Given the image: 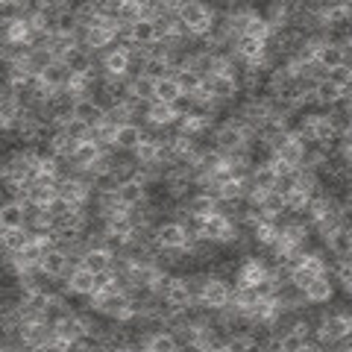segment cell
I'll list each match as a JSON object with an SVG mask.
<instances>
[{"label":"cell","mask_w":352,"mask_h":352,"mask_svg":"<svg viewBox=\"0 0 352 352\" xmlns=\"http://www.w3.org/2000/svg\"><path fill=\"white\" fill-rule=\"evenodd\" d=\"M91 311L112 317L115 323H132L135 320V311H132V300L124 291H97L91 296Z\"/></svg>","instance_id":"obj_1"},{"label":"cell","mask_w":352,"mask_h":352,"mask_svg":"<svg viewBox=\"0 0 352 352\" xmlns=\"http://www.w3.org/2000/svg\"><path fill=\"white\" fill-rule=\"evenodd\" d=\"M53 338H56V332L47 320H30L21 326V340H24L27 352H47Z\"/></svg>","instance_id":"obj_2"},{"label":"cell","mask_w":352,"mask_h":352,"mask_svg":"<svg viewBox=\"0 0 352 352\" xmlns=\"http://www.w3.org/2000/svg\"><path fill=\"white\" fill-rule=\"evenodd\" d=\"M74 267H76V264L71 261V256H68L65 250H59V247H53V250L44 252V258H41V264H38V270H41L47 279H62V276H68Z\"/></svg>","instance_id":"obj_3"},{"label":"cell","mask_w":352,"mask_h":352,"mask_svg":"<svg viewBox=\"0 0 352 352\" xmlns=\"http://www.w3.org/2000/svg\"><path fill=\"white\" fill-rule=\"evenodd\" d=\"M317 276H326V264L320 258V252H305L302 264L291 273V285H296V288H305V285L314 282Z\"/></svg>","instance_id":"obj_4"},{"label":"cell","mask_w":352,"mask_h":352,"mask_svg":"<svg viewBox=\"0 0 352 352\" xmlns=\"http://www.w3.org/2000/svg\"><path fill=\"white\" fill-rule=\"evenodd\" d=\"M200 302L208 308V311H220V308H226L229 302H232V285H226V282L212 276V282L206 285V291L200 296Z\"/></svg>","instance_id":"obj_5"},{"label":"cell","mask_w":352,"mask_h":352,"mask_svg":"<svg viewBox=\"0 0 352 352\" xmlns=\"http://www.w3.org/2000/svg\"><path fill=\"white\" fill-rule=\"evenodd\" d=\"M212 138H214V147L223 153V156H226V153H232V150H238V147H244V144H247L244 129L235 126V124H229V120L214 129V135H212Z\"/></svg>","instance_id":"obj_6"},{"label":"cell","mask_w":352,"mask_h":352,"mask_svg":"<svg viewBox=\"0 0 352 352\" xmlns=\"http://www.w3.org/2000/svg\"><path fill=\"white\" fill-rule=\"evenodd\" d=\"M206 85H208V94H212V100H217V103L235 100V97L241 94V88H238L232 74H214V76H208V80H206Z\"/></svg>","instance_id":"obj_7"},{"label":"cell","mask_w":352,"mask_h":352,"mask_svg":"<svg viewBox=\"0 0 352 352\" xmlns=\"http://www.w3.org/2000/svg\"><path fill=\"white\" fill-rule=\"evenodd\" d=\"M74 120H80V124H85L88 129H94V126H100L103 120H106V109L91 100V97H82V100H76L74 103Z\"/></svg>","instance_id":"obj_8"},{"label":"cell","mask_w":352,"mask_h":352,"mask_svg":"<svg viewBox=\"0 0 352 352\" xmlns=\"http://www.w3.org/2000/svg\"><path fill=\"white\" fill-rule=\"evenodd\" d=\"M141 141H144V126H138L135 120L132 124H124L115 129V141H112V150L118 153H132Z\"/></svg>","instance_id":"obj_9"},{"label":"cell","mask_w":352,"mask_h":352,"mask_svg":"<svg viewBox=\"0 0 352 352\" xmlns=\"http://www.w3.org/2000/svg\"><path fill=\"white\" fill-rule=\"evenodd\" d=\"M156 238L164 250H185V226L182 220H164L156 226Z\"/></svg>","instance_id":"obj_10"},{"label":"cell","mask_w":352,"mask_h":352,"mask_svg":"<svg viewBox=\"0 0 352 352\" xmlns=\"http://www.w3.org/2000/svg\"><path fill=\"white\" fill-rule=\"evenodd\" d=\"M314 65L323 74L332 71V68H340V65H346V50L338 47V44H332V41H323L320 47L314 50Z\"/></svg>","instance_id":"obj_11"},{"label":"cell","mask_w":352,"mask_h":352,"mask_svg":"<svg viewBox=\"0 0 352 352\" xmlns=\"http://www.w3.org/2000/svg\"><path fill=\"white\" fill-rule=\"evenodd\" d=\"M124 38L132 44V47H147V44L159 41V32H156V24H153L150 18H141L132 27L124 30Z\"/></svg>","instance_id":"obj_12"},{"label":"cell","mask_w":352,"mask_h":352,"mask_svg":"<svg viewBox=\"0 0 352 352\" xmlns=\"http://www.w3.org/2000/svg\"><path fill=\"white\" fill-rule=\"evenodd\" d=\"M302 296H305L308 305H323V302H329L335 296V282L329 279V273L326 276H317L314 282H308L302 288Z\"/></svg>","instance_id":"obj_13"},{"label":"cell","mask_w":352,"mask_h":352,"mask_svg":"<svg viewBox=\"0 0 352 352\" xmlns=\"http://www.w3.org/2000/svg\"><path fill=\"white\" fill-rule=\"evenodd\" d=\"M112 261H115V256L109 250H103V247H88L85 252H82V258H80V267H85L88 273H106V270H112Z\"/></svg>","instance_id":"obj_14"},{"label":"cell","mask_w":352,"mask_h":352,"mask_svg":"<svg viewBox=\"0 0 352 352\" xmlns=\"http://www.w3.org/2000/svg\"><path fill=\"white\" fill-rule=\"evenodd\" d=\"M68 282H65V288H68L71 294H76V296H94V273H88L85 267H76L65 276Z\"/></svg>","instance_id":"obj_15"},{"label":"cell","mask_w":352,"mask_h":352,"mask_svg":"<svg viewBox=\"0 0 352 352\" xmlns=\"http://www.w3.org/2000/svg\"><path fill=\"white\" fill-rule=\"evenodd\" d=\"M0 229H27L24 203H15V200L0 203Z\"/></svg>","instance_id":"obj_16"},{"label":"cell","mask_w":352,"mask_h":352,"mask_svg":"<svg viewBox=\"0 0 352 352\" xmlns=\"http://www.w3.org/2000/svg\"><path fill=\"white\" fill-rule=\"evenodd\" d=\"M323 244L329 247V252H335L338 261H344L349 258V252H352V235H349V226H338L332 229L326 238H323Z\"/></svg>","instance_id":"obj_17"},{"label":"cell","mask_w":352,"mask_h":352,"mask_svg":"<svg viewBox=\"0 0 352 352\" xmlns=\"http://www.w3.org/2000/svg\"><path fill=\"white\" fill-rule=\"evenodd\" d=\"M53 332H56L59 340H65V344H74V340H80V335L85 332V323H82V314L74 311L68 317H62V320L53 326Z\"/></svg>","instance_id":"obj_18"},{"label":"cell","mask_w":352,"mask_h":352,"mask_svg":"<svg viewBox=\"0 0 352 352\" xmlns=\"http://www.w3.org/2000/svg\"><path fill=\"white\" fill-rule=\"evenodd\" d=\"M302 153H305L302 141H296V138H294V132H291V138L285 141L282 147L273 150V159L282 162V164H288L291 170H296V168H300V164H302Z\"/></svg>","instance_id":"obj_19"},{"label":"cell","mask_w":352,"mask_h":352,"mask_svg":"<svg viewBox=\"0 0 352 352\" xmlns=\"http://www.w3.org/2000/svg\"><path fill=\"white\" fill-rule=\"evenodd\" d=\"M100 156H103V150L97 147L91 138H85V141H80V144H76L74 156H71V164H74V168L82 173V170H88V168H91V164H94L97 159H100Z\"/></svg>","instance_id":"obj_20"},{"label":"cell","mask_w":352,"mask_h":352,"mask_svg":"<svg viewBox=\"0 0 352 352\" xmlns=\"http://www.w3.org/2000/svg\"><path fill=\"white\" fill-rule=\"evenodd\" d=\"M118 203L124 208H135L141 203H147V188L141 185L138 179H129V182H120L118 185Z\"/></svg>","instance_id":"obj_21"},{"label":"cell","mask_w":352,"mask_h":352,"mask_svg":"<svg viewBox=\"0 0 352 352\" xmlns=\"http://www.w3.org/2000/svg\"><path fill=\"white\" fill-rule=\"evenodd\" d=\"M144 120L150 126H156V129H170V126H176V120H179V118H176V112L168 103H156V100H153L147 106V118Z\"/></svg>","instance_id":"obj_22"},{"label":"cell","mask_w":352,"mask_h":352,"mask_svg":"<svg viewBox=\"0 0 352 352\" xmlns=\"http://www.w3.org/2000/svg\"><path fill=\"white\" fill-rule=\"evenodd\" d=\"M71 76H74V74H71L68 68H65L62 62H50L47 68H44V71L38 74V80H41L44 85H47L50 91H59V88H65V85L71 82Z\"/></svg>","instance_id":"obj_23"},{"label":"cell","mask_w":352,"mask_h":352,"mask_svg":"<svg viewBox=\"0 0 352 352\" xmlns=\"http://www.w3.org/2000/svg\"><path fill=\"white\" fill-rule=\"evenodd\" d=\"M217 212V200H212V197H206V194H194L185 200L182 206V217L185 214H191V217H208V214H214Z\"/></svg>","instance_id":"obj_24"},{"label":"cell","mask_w":352,"mask_h":352,"mask_svg":"<svg viewBox=\"0 0 352 352\" xmlns=\"http://www.w3.org/2000/svg\"><path fill=\"white\" fill-rule=\"evenodd\" d=\"M30 241H32V235L27 229H0V247H3L9 256H18Z\"/></svg>","instance_id":"obj_25"},{"label":"cell","mask_w":352,"mask_h":352,"mask_svg":"<svg viewBox=\"0 0 352 352\" xmlns=\"http://www.w3.org/2000/svg\"><path fill=\"white\" fill-rule=\"evenodd\" d=\"M129 94L135 97L138 103H153L156 100V80H150L147 74H138L129 80Z\"/></svg>","instance_id":"obj_26"},{"label":"cell","mask_w":352,"mask_h":352,"mask_svg":"<svg viewBox=\"0 0 352 352\" xmlns=\"http://www.w3.org/2000/svg\"><path fill=\"white\" fill-rule=\"evenodd\" d=\"M162 296H164V302H168L170 308H188L191 305V296H188V288H185V279L176 276V273H173V279L168 285V291H164Z\"/></svg>","instance_id":"obj_27"},{"label":"cell","mask_w":352,"mask_h":352,"mask_svg":"<svg viewBox=\"0 0 352 352\" xmlns=\"http://www.w3.org/2000/svg\"><path fill=\"white\" fill-rule=\"evenodd\" d=\"M76 30H80V24H76L74 6L59 3V12L53 18V32H56V36H76Z\"/></svg>","instance_id":"obj_28"},{"label":"cell","mask_w":352,"mask_h":352,"mask_svg":"<svg viewBox=\"0 0 352 352\" xmlns=\"http://www.w3.org/2000/svg\"><path fill=\"white\" fill-rule=\"evenodd\" d=\"M141 349L144 352H179V340H176L170 332H153Z\"/></svg>","instance_id":"obj_29"},{"label":"cell","mask_w":352,"mask_h":352,"mask_svg":"<svg viewBox=\"0 0 352 352\" xmlns=\"http://www.w3.org/2000/svg\"><path fill=\"white\" fill-rule=\"evenodd\" d=\"M346 91H349V88H346ZM340 94H344V88L332 85V82L326 80V76H320V80H317V85H314V103H317V106H326V109H329Z\"/></svg>","instance_id":"obj_30"},{"label":"cell","mask_w":352,"mask_h":352,"mask_svg":"<svg viewBox=\"0 0 352 352\" xmlns=\"http://www.w3.org/2000/svg\"><path fill=\"white\" fill-rule=\"evenodd\" d=\"M185 288H188V296H191V302L194 300H200L203 291H206V285L212 282V270H191V273H185Z\"/></svg>","instance_id":"obj_31"},{"label":"cell","mask_w":352,"mask_h":352,"mask_svg":"<svg viewBox=\"0 0 352 352\" xmlns=\"http://www.w3.org/2000/svg\"><path fill=\"white\" fill-rule=\"evenodd\" d=\"M182 94L179 82H176V76H164V80H156V103H173L176 97Z\"/></svg>","instance_id":"obj_32"},{"label":"cell","mask_w":352,"mask_h":352,"mask_svg":"<svg viewBox=\"0 0 352 352\" xmlns=\"http://www.w3.org/2000/svg\"><path fill=\"white\" fill-rule=\"evenodd\" d=\"M241 36H247V38H258V41H267V36H270V27H267V21H264L256 9H252V15H250V21H247V27H244V32Z\"/></svg>","instance_id":"obj_33"},{"label":"cell","mask_w":352,"mask_h":352,"mask_svg":"<svg viewBox=\"0 0 352 352\" xmlns=\"http://www.w3.org/2000/svg\"><path fill=\"white\" fill-rule=\"evenodd\" d=\"M132 156H135V164H156V159H159V144L153 138H147L144 135V141L132 150Z\"/></svg>","instance_id":"obj_34"},{"label":"cell","mask_w":352,"mask_h":352,"mask_svg":"<svg viewBox=\"0 0 352 352\" xmlns=\"http://www.w3.org/2000/svg\"><path fill=\"white\" fill-rule=\"evenodd\" d=\"M173 76H176V82H179V88H182V94H188V97H194L197 91H200V85H203V76H197L191 68L176 71Z\"/></svg>","instance_id":"obj_35"},{"label":"cell","mask_w":352,"mask_h":352,"mask_svg":"<svg viewBox=\"0 0 352 352\" xmlns=\"http://www.w3.org/2000/svg\"><path fill=\"white\" fill-rule=\"evenodd\" d=\"M223 349L226 352H256V344H252L250 332H238V335H229L223 340Z\"/></svg>","instance_id":"obj_36"},{"label":"cell","mask_w":352,"mask_h":352,"mask_svg":"<svg viewBox=\"0 0 352 352\" xmlns=\"http://www.w3.org/2000/svg\"><path fill=\"white\" fill-rule=\"evenodd\" d=\"M323 76H326V80L332 82V85L344 88V91H346L349 85H352V68H349V62H346V65H340V68H332V71H326Z\"/></svg>","instance_id":"obj_37"},{"label":"cell","mask_w":352,"mask_h":352,"mask_svg":"<svg viewBox=\"0 0 352 352\" xmlns=\"http://www.w3.org/2000/svg\"><path fill=\"white\" fill-rule=\"evenodd\" d=\"M144 74L150 76V80H164V76H173L168 59H150V62H144Z\"/></svg>","instance_id":"obj_38"},{"label":"cell","mask_w":352,"mask_h":352,"mask_svg":"<svg viewBox=\"0 0 352 352\" xmlns=\"http://www.w3.org/2000/svg\"><path fill=\"white\" fill-rule=\"evenodd\" d=\"M135 21H141V3H120V9H118V24L120 27H132Z\"/></svg>","instance_id":"obj_39"},{"label":"cell","mask_w":352,"mask_h":352,"mask_svg":"<svg viewBox=\"0 0 352 352\" xmlns=\"http://www.w3.org/2000/svg\"><path fill=\"white\" fill-rule=\"evenodd\" d=\"M305 346H308V340L300 338L296 332H285L279 338V352H305Z\"/></svg>","instance_id":"obj_40"},{"label":"cell","mask_w":352,"mask_h":352,"mask_svg":"<svg viewBox=\"0 0 352 352\" xmlns=\"http://www.w3.org/2000/svg\"><path fill=\"white\" fill-rule=\"evenodd\" d=\"M62 135L65 138H71V141H76V144H80V141H85L88 135H91V129H88L85 124H80V120H68V124H65V129H62Z\"/></svg>","instance_id":"obj_41"},{"label":"cell","mask_w":352,"mask_h":352,"mask_svg":"<svg viewBox=\"0 0 352 352\" xmlns=\"http://www.w3.org/2000/svg\"><path fill=\"white\" fill-rule=\"evenodd\" d=\"M252 291H256L258 300H273V296H276V282H273V276L267 273L264 279H258L256 285H252Z\"/></svg>","instance_id":"obj_42"},{"label":"cell","mask_w":352,"mask_h":352,"mask_svg":"<svg viewBox=\"0 0 352 352\" xmlns=\"http://www.w3.org/2000/svg\"><path fill=\"white\" fill-rule=\"evenodd\" d=\"M71 208H76V206H71L68 200H65V197H53V200L47 203V206H44V212H47L50 214V220H56V217H62L65 212H71Z\"/></svg>","instance_id":"obj_43"},{"label":"cell","mask_w":352,"mask_h":352,"mask_svg":"<svg viewBox=\"0 0 352 352\" xmlns=\"http://www.w3.org/2000/svg\"><path fill=\"white\" fill-rule=\"evenodd\" d=\"M335 279H338L340 288L349 291V285H352V267H349V258H344V261H338V264H335Z\"/></svg>","instance_id":"obj_44"},{"label":"cell","mask_w":352,"mask_h":352,"mask_svg":"<svg viewBox=\"0 0 352 352\" xmlns=\"http://www.w3.org/2000/svg\"><path fill=\"white\" fill-rule=\"evenodd\" d=\"M170 109L176 112V118L191 115V112H194V97H188V94H179V97H176V100L170 103Z\"/></svg>","instance_id":"obj_45"},{"label":"cell","mask_w":352,"mask_h":352,"mask_svg":"<svg viewBox=\"0 0 352 352\" xmlns=\"http://www.w3.org/2000/svg\"><path fill=\"white\" fill-rule=\"evenodd\" d=\"M329 115H349V91H344L332 106H329Z\"/></svg>","instance_id":"obj_46"},{"label":"cell","mask_w":352,"mask_h":352,"mask_svg":"<svg viewBox=\"0 0 352 352\" xmlns=\"http://www.w3.org/2000/svg\"><path fill=\"white\" fill-rule=\"evenodd\" d=\"M120 352H144V349H141V346H124Z\"/></svg>","instance_id":"obj_47"},{"label":"cell","mask_w":352,"mask_h":352,"mask_svg":"<svg viewBox=\"0 0 352 352\" xmlns=\"http://www.w3.org/2000/svg\"><path fill=\"white\" fill-rule=\"evenodd\" d=\"M3 88H6V85H0V91H3Z\"/></svg>","instance_id":"obj_48"},{"label":"cell","mask_w":352,"mask_h":352,"mask_svg":"<svg viewBox=\"0 0 352 352\" xmlns=\"http://www.w3.org/2000/svg\"><path fill=\"white\" fill-rule=\"evenodd\" d=\"M0 349H3V346H0Z\"/></svg>","instance_id":"obj_49"}]
</instances>
